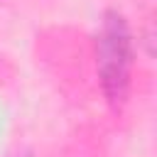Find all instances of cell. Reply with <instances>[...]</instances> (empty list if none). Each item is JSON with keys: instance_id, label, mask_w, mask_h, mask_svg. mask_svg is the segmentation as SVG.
<instances>
[{"instance_id": "6da1fadb", "label": "cell", "mask_w": 157, "mask_h": 157, "mask_svg": "<svg viewBox=\"0 0 157 157\" xmlns=\"http://www.w3.org/2000/svg\"><path fill=\"white\" fill-rule=\"evenodd\" d=\"M135 49L132 32L123 12L105 10L96 34V71L103 96L113 110H120L130 93Z\"/></svg>"}]
</instances>
